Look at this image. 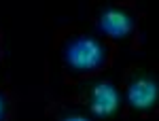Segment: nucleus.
<instances>
[{"label":"nucleus","mask_w":159,"mask_h":121,"mask_svg":"<svg viewBox=\"0 0 159 121\" xmlns=\"http://www.w3.org/2000/svg\"><path fill=\"white\" fill-rule=\"evenodd\" d=\"M51 51L60 58L61 81L74 87L108 70L119 53V45L108 38H91L79 26L64 24L53 30Z\"/></svg>","instance_id":"obj_1"},{"label":"nucleus","mask_w":159,"mask_h":121,"mask_svg":"<svg viewBox=\"0 0 159 121\" xmlns=\"http://www.w3.org/2000/svg\"><path fill=\"white\" fill-rule=\"evenodd\" d=\"M89 19L104 38L127 40L132 51L142 49V19L144 13L138 9L136 0H89Z\"/></svg>","instance_id":"obj_2"},{"label":"nucleus","mask_w":159,"mask_h":121,"mask_svg":"<svg viewBox=\"0 0 159 121\" xmlns=\"http://www.w3.org/2000/svg\"><path fill=\"white\" fill-rule=\"evenodd\" d=\"M125 100H123L121 117L127 119L129 115L140 117H155L157 115V100H159V81H157V64L144 68L140 64H129L121 77L119 87Z\"/></svg>","instance_id":"obj_3"},{"label":"nucleus","mask_w":159,"mask_h":121,"mask_svg":"<svg viewBox=\"0 0 159 121\" xmlns=\"http://www.w3.org/2000/svg\"><path fill=\"white\" fill-rule=\"evenodd\" d=\"M74 87H81V85H74ZM76 98L91 115H98V117L117 113L119 104H121V94L106 81L81 87V91H76Z\"/></svg>","instance_id":"obj_4"},{"label":"nucleus","mask_w":159,"mask_h":121,"mask_svg":"<svg viewBox=\"0 0 159 121\" xmlns=\"http://www.w3.org/2000/svg\"><path fill=\"white\" fill-rule=\"evenodd\" d=\"M43 102H45V117H53V119H85V115L76 106H83L81 100L72 96H55L49 89V58H45V77H43V85H40V94H36Z\"/></svg>","instance_id":"obj_5"},{"label":"nucleus","mask_w":159,"mask_h":121,"mask_svg":"<svg viewBox=\"0 0 159 121\" xmlns=\"http://www.w3.org/2000/svg\"><path fill=\"white\" fill-rule=\"evenodd\" d=\"M17 110H19V94L13 89L11 74L7 72L0 83V121L15 119Z\"/></svg>","instance_id":"obj_6"},{"label":"nucleus","mask_w":159,"mask_h":121,"mask_svg":"<svg viewBox=\"0 0 159 121\" xmlns=\"http://www.w3.org/2000/svg\"><path fill=\"white\" fill-rule=\"evenodd\" d=\"M4 72V32L0 28V74Z\"/></svg>","instance_id":"obj_7"}]
</instances>
